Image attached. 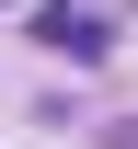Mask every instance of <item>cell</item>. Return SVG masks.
Segmentation results:
<instances>
[{
    "mask_svg": "<svg viewBox=\"0 0 138 149\" xmlns=\"http://www.w3.org/2000/svg\"><path fill=\"white\" fill-rule=\"evenodd\" d=\"M35 35L58 46V57H104V23H92V12H69V0H46V12H35Z\"/></svg>",
    "mask_w": 138,
    "mask_h": 149,
    "instance_id": "1",
    "label": "cell"
}]
</instances>
